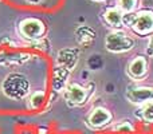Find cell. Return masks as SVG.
I'll use <instances>...</instances> for the list:
<instances>
[{"instance_id": "2", "label": "cell", "mask_w": 153, "mask_h": 134, "mask_svg": "<svg viewBox=\"0 0 153 134\" xmlns=\"http://www.w3.org/2000/svg\"><path fill=\"white\" fill-rule=\"evenodd\" d=\"M124 26H129L136 34L143 36L153 34V11L144 10L124 13Z\"/></svg>"}, {"instance_id": "14", "label": "cell", "mask_w": 153, "mask_h": 134, "mask_svg": "<svg viewBox=\"0 0 153 134\" xmlns=\"http://www.w3.org/2000/svg\"><path fill=\"white\" fill-rule=\"evenodd\" d=\"M46 94L45 91H34L31 95L28 94V99H27V106L28 109L34 110V109H39L40 106L45 103Z\"/></svg>"}, {"instance_id": "18", "label": "cell", "mask_w": 153, "mask_h": 134, "mask_svg": "<svg viewBox=\"0 0 153 134\" xmlns=\"http://www.w3.org/2000/svg\"><path fill=\"white\" fill-rule=\"evenodd\" d=\"M26 1H28V3H31V4H38V3H40V1H43V0H26Z\"/></svg>"}, {"instance_id": "19", "label": "cell", "mask_w": 153, "mask_h": 134, "mask_svg": "<svg viewBox=\"0 0 153 134\" xmlns=\"http://www.w3.org/2000/svg\"><path fill=\"white\" fill-rule=\"evenodd\" d=\"M93 1H105V0H93Z\"/></svg>"}, {"instance_id": "3", "label": "cell", "mask_w": 153, "mask_h": 134, "mask_svg": "<svg viewBox=\"0 0 153 134\" xmlns=\"http://www.w3.org/2000/svg\"><path fill=\"white\" fill-rule=\"evenodd\" d=\"M134 44L136 43L132 38L120 31L110 32L105 38V48L109 53H113V54L129 53L130 50H133Z\"/></svg>"}, {"instance_id": "7", "label": "cell", "mask_w": 153, "mask_h": 134, "mask_svg": "<svg viewBox=\"0 0 153 134\" xmlns=\"http://www.w3.org/2000/svg\"><path fill=\"white\" fill-rule=\"evenodd\" d=\"M126 98L133 105H144L153 101V86H129L126 89Z\"/></svg>"}, {"instance_id": "12", "label": "cell", "mask_w": 153, "mask_h": 134, "mask_svg": "<svg viewBox=\"0 0 153 134\" xmlns=\"http://www.w3.org/2000/svg\"><path fill=\"white\" fill-rule=\"evenodd\" d=\"M75 39L79 44L82 46H89L94 42L95 39V31L87 26H82L76 28L75 31Z\"/></svg>"}, {"instance_id": "10", "label": "cell", "mask_w": 153, "mask_h": 134, "mask_svg": "<svg viewBox=\"0 0 153 134\" xmlns=\"http://www.w3.org/2000/svg\"><path fill=\"white\" fill-rule=\"evenodd\" d=\"M76 61H78V51L74 48H65L58 55V63L61 67L66 70H71L75 67Z\"/></svg>"}, {"instance_id": "6", "label": "cell", "mask_w": 153, "mask_h": 134, "mask_svg": "<svg viewBox=\"0 0 153 134\" xmlns=\"http://www.w3.org/2000/svg\"><path fill=\"white\" fill-rule=\"evenodd\" d=\"M111 121H113L111 111L102 106H97L87 114L86 125L93 130H100L102 127H106Z\"/></svg>"}, {"instance_id": "16", "label": "cell", "mask_w": 153, "mask_h": 134, "mask_svg": "<svg viewBox=\"0 0 153 134\" xmlns=\"http://www.w3.org/2000/svg\"><path fill=\"white\" fill-rule=\"evenodd\" d=\"M111 130L117 133H132L134 130V126H133L130 122L125 121V122H120V124L111 126Z\"/></svg>"}, {"instance_id": "1", "label": "cell", "mask_w": 153, "mask_h": 134, "mask_svg": "<svg viewBox=\"0 0 153 134\" xmlns=\"http://www.w3.org/2000/svg\"><path fill=\"white\" fill-rule=\"evenodd\" d=\"M1 90L5 97L10 99L20 101L28 97L30 94V82L22 74L12 73L7 75L1 82Z\"/></svg>"}, {"instance_id": "5", "label": "cell", "mask_w": 153, "mask_h": 134, "mask_svg": "<svg viewBox=\"0 0 153 134\" xmlns=\"http://www.w3.org/2000/svg\"><path fill=\"white\" fill-rule=\"evenodd\" d=\"M89 93H90V87H83L81 84L71 83L65 87L63 97H65L67 106H70V107H78V106H82L87 102Z\"/></svg>"}, {"instance_id": "11", "label": "cell", "mask_w": 153, "mask_h": 134, "mask_svg": "<svg viewBox=\"0 0 153 134\" xmlns=\"http://www.w3.org/2000/svg\"><path fill=\"white\" fill-rule=\"evenodd\" d=\"M31 56L23 53H0V64L1 66H12V64H23L30 61Z\"/></svg>"}, {"instance_id": "8", "label": "cell", "mask_w": 153, "mask_h": 134, "mask_svg": "<svg viewBox=\"0 0 153 134\" xmlns=\"http://www.w3.org/2000/svg\"><path fill=\"white\" fill-rule=\"evenodd\" d=\"M126 73L133 81H143L146 78L148 74V61L145 56L138 55L136 58H133L129 62L126 68Z\"/></svg>"}, {"instance_id": "9", "label": "cell", "mask_w": 153, "mask_h": 134, "mask_svg": "<svg viewBox=\"0 0 153 134\" xmlns=\"http://www.w3.org/2000/svg\"><path fill=\"white\" fill-rule=\"evenodd\" d=\"M102 18L113 30H121L124 27V12L118 7H109L103 12Z\"/></svg>"}, {"instance_id": "13", "label": "cell", "mask_w": 153, "mask_h": 134, "mask_svg": "<svg viewBox=\"0 0 153 134\" xmlns=\"http://www.w3.org/2000/svg\"><path fill=\"white\" fill-rule=\"evenodd\" d=\"M136 114H137L138 118L143 119L144 122L153 124V101H149V102L141 105Z\"/></svg>"}, {"instance_id": "15", "label": "cell", "mask_w": 153, "mask_h": 134, "mask_svg": "<svg viewBox=\"0 0 153 134\" xmlns=\"http://www.w3.org/2000/svg\"><path fill=\"white\" fill-rule=\"evenodd\" d=\"M117 3H118L117 7H118L124 13L136 12L137 5H138V0H117Z\"/></svg>"}, {"instance_id": "4", "label": "cell", "mask_w": 153, "mask_h": 134, "mask_svg": "<svg viewBox=\"0 0 153 134\" xmlns=\"http://www.w3.org/2000/svg\"><path fill=\"white\" fill-rule=\"evenodd\" d=\"M19 34L27 40H38L45 35L46 26L42 20L35 18H27L19 23Z\"/></svg>"}, {"instance_id": "17", "label": "cell", "mask_w": 153, "mask_h": 134, "mask_svg": "<svg viewBox=\"0 0 153 134\" xmlns=\"http://www.w3.org/2000/svg\"><path fill=\"white\" fill-rule=\"evenodd\" d=\"M145 53H146V55L153 56V36L151 38V39H149L148 46H146V50H145Z\"/></svg>"}]
</instances>
